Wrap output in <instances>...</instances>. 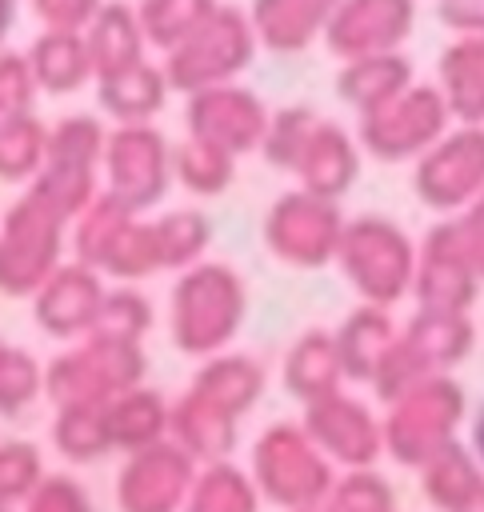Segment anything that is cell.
<instances>
[{
	"label": "cell",
	"mask_w": 484,
	"mask_h": 512,
	"mask_svg": "<svg viewBox=\"0 0 484 512\" xmlns=\"http://www.w3.org/2000/svg\"><path fill=\"white\" fill-rule=\"evenodd\" d=\"M412 284L420 288V300H424L428 308H436V312H448V308L464 304V300L476 292V268H472V260H468V252H464L456 216L432 224V232H428L424 244L416 248Z\"/></svg>",
	"instance_id": "obj_12"
},
{
	"label": "cell",
	"mask_w": 484,
	"mask_h": 512,
	"mask_svg": "<svg viewBox=\"0 0 484 512\" xmlns=\"http://www.w3.org/2000/svg\"><path fill=\"white\" fill-rule=\"evenodd\" d=\"M336 0H252V32L256 44L272 52H300L316 36H324V24L332 16Z\"/></svg>",
	"instance_id": "obj_16"
},
{
	"label": "cell",
	"mask_w": 484,
	"mask_h": 512,
	"mask_svg": "<svg viewBox=\"0 0 484 512\" xmlns=\"http://www.w3.org/2000/svg\"><path fill=\"white\" fill-rule=\"evenodd\" d=\"M104 136H108L104 124L84 112L64 116L56 128H48V148H44V164L32 180V192L44 196L68 224L100 192L96 172H100V156H104Z\"/></svg>",
	"instance_id": "obj_3"
},
{
	"label": "cell",
	"mask_w": 484,
	"mask_h": 512,
	"mask_svg": "<svg viewBox=\"0 0 484 512\" xmlns=\"http://www.w3.org/2000/svg\"><path fill=\"white\" fill-rule=\"evenodd\" d=\"M212 4L216 0H140L136 20L144 32V44L156 52H172Z\"/></svg>",
	"instance_id": "obj_24"
},
{
	"label": "cell",
	"mask_w": 484,
	"mask_h": 512,
	"mask_svg": "<svg viewBox=\"0 0 484 512\" xmlns=\"http://www.w3.org/2000/svg\"><path fill=\"white\" fill-rule=\"evenodd\" d=\"M412 84V68L400 52H384V56H360V60H344L336 72V96L344 104H352L356 112H372L384 100H392L396 92H404Z\"/></svg>",
	"instance_id": "obj_19"
},
{
	"label": "cell",
	"mask_w": 484,
	"mask_h": 512,
	"mask_svg": "<svg viewBox=\"0 0 484 512\" xmlns=\"http://www.w3.org/2000/svg\"><path fill=\"white\" fill-rule=\"evenodd\" d=\"M100 172H104L100 192H108L128 212L144 216L164 200L172 184V148L152 124H116L104 136Z\"/></svg>",
	"instance_id": "obj_5"
},
{
	"label": "cell",
	"mask_w": 484,
	"mask_h": 512,
	"mask_svg": "<svg viewBox=\"0 0 484 512\" xmlns=\"http://www.w3.org/2000/svg\"><path fill=\"white\" fill-rule=\"evenodd\" d=\"M80 36H84V48L92 60V80L148 60V44H144L136 8L124 0H104Z\"/></svg>",
	"instance_id": "obj_15"
},
{
	"label": "cell",
	"mask_w": 484,
	"mask_h": 512,
	"mask_svg": "<svg viewBox=\"0 0 484 512\" xmlns=\"http://www.w3.org/2000/svg\"><path fill=\"white\" fill-rule=\"evenodd\" d=\"M172 304H176V324L184 340L196 336L200 328H212L224 336L244 308V284L228 264L200 260L184 268V276L176 280Z\"/></svg>",
	"instance_id": "obj_11"
},
{
	"label": "cell",
	"mask_w": 484,
	"mask_h": 512,
	"mask_svg": "<svg viewBox=\"0 0 484 512\" xmlns=\"http://www.w3.org/2000/svg\"><path fill=\"white\" fill-rule=\"evenodd\" d=\"M412 188L432 212H468L484 192V124H452L416 156Z\"/></svg>",
	"instance_id": "obj_7"
},
{
	"label": "cell",
	"mask_w": 484,
	"mask_h": 512,
	"mask_svg": "<svg viewBox=\"0 0 484 512\" xmlns=\"http://www.w3.org/2000/svg\"><path fill=\"white\" fill-rule=\"evenodd\" d=\"M316 120L320 116L308 104H284V108L268 112V128H264V140H260L256 152H264V160L272 168H288L292 172L300 152H304V144H308V136H312V128H316Z\"/></svg>",
	"instance_id": "obj_25"
},
{
	"label": "cell",
	"mask_w": 484,
	"mask_h": 512,
	"mask_svg": "<svg viewBox=\"0 0 484 512\" xmlns=\"http://www.w3.org/2000/svg\"><path fill=\"white\" fill-rule=\"evenodd\" d=\"M104 0H32V12L52 32H84Z\"/></svg>",
	"instance_id": "obj_28"
},
{
	"label": "cell",
	"mask_w": 484,
	"mask_h": 512,
	"mask_svg": "<svg viewBox=\"0 0 484 512\" xmlns=\"http://www.w3.org/2000/svg\"><path fill=\"white\" fill-rule=\"evenodd\" d=\"M416 24V0H336L324 44L340 60L360 56H384L400 52V44L412 36Z\"/></svg>",
	"instance_id": "obj_10"
},
{
	"label": "cell",
	"mask_w": 484,
	"mask_h": 512,
	"mask_svg": "<svg viewBox=\"0 0 484 512\" xmlns=\"http://www.w3.org/2000/svg\"><path fill=\"white\" fill-rule=\"evenodd\" d=\"M32 100H36V84L28 76V64L20 52H0V116L12 120V116H24L32 112Z\"/></svg>",
	"instance_id": "obj_27"
},
{
	"label": "cell",
	"mask_w": 484,
	"mask_h": 512,
	"mask_svg": "<svg viewBox=\"0 0 484 512\" xmlns=\"http://www.w3.org/2000/svg\"><path fill=\"white\" fill-rule=\"evenodd\" d=\"M340 232H344L340 200H324L304 188L276 196L264 216V244L276 252V260L296 268H320L336 260Z\"/></svg>",
	"instance_id": "obj_8"
},
{
	"label": "cell",
	"mask_w": 484,
	"mask_h": 512,
	"mask_svg": "<svg viewBox=\"0 0 484 512\" xmlns=\"http://www.w3.org/2000/svg\"><path fill=\"white\" fill-rule=\"evenodd\" d=\"M0 124H4V116H0Z\"/></svg>",
	"instance_id": "obj_31"
},
{
	"label": "cell",
	"mask_w": 484,
	"mask_h": 512,
	"mask_svg": "<svg viewBox=\"0 0 484 512\" xmlns=\"http://www.w3.org/2000/svg\"><path fill=\"white\" fill-rule=\"evenodd\" d=\"M184 124L192 140H204L228 152L232 160H240L244 152L260 148L264 128H268V104L252 88H240L232 80V84L192 92L184 108Z\"/></svg>",
	"instance_id": "obj_9"
},
{
	"label": "cell",
	"mask_w": 484,
	"mask_h": 512,
	"mask_svg": "<svg viewBox=\"0 0 484 512\" xmlns=\"http://www.w3.org/2000/svg\"><path fill=\"white\" fill-rule=\"evenodd\" d=\"M16 24V0H0V52H4V40Z\"/></svg>",
	"instance_id": "obj_30"
},
{
	"label": "cell",
	"mask_w": 484,
	"mask_h": 512,
	"mask_svg": "<svg viewBox=\"0 0 484 512\" xmlns=\"http://www.w3.org/2000/svg\"><path fill=\"white\" fill-rule=\"evenodd\" d=\"M92 84H96L100 108L116 124H152V116L168 104V92H172L164 68L152 60H140V64L120 68L112 76H100Z\"/></svg>",
	"instance_id": "obj_17"
},
{
	"label": "cell",
	"mask_w": 484,
	"mask_h": 512,
	"mask_svg": "<svg viewBox=\"0 0 484 512\" xmlns=\"http://www.w3.org/2000/svg\"><path fill=\"white\" fill-rule=\"evenodd\" d=\"M236 176V160L204 140H184L172 148V180H180L196 196H220Z\"/></svg>",
	"instance_id": "obj_23"
},
{
	"label": "cell",
	"mask_w": 484,
	"mask_h": 512,
	"mask_svg": "<svg viewBox=\"0 0 484 512\" xmlns=\"http://www.w3.org/2000/svg\"><path fill=\"white\" fill-rule=\"evenodd\" d=\"M436 92L452 124H484V36H452L436 60Z\"/></svg>",
	"instance_id": "obj_14"
},
{
	"label": "cell",
	"mask_w": 484,
	"mask_h": 512,
	"mask_svg": "<svg viewBox=\"0 0 484 512\" xmlns=\"http://www.w3.org/2000/svg\"><path fill=\"white\" fill-rule=\"evenodd\" d=\"M44 148H48V128L40 124L36 112L4 120L0 124V180L8 184L36 180L44 164Z\"/></svg>",
	"instance_id": "obj_22"
},
{
	"label": "cell",
	"mask_w": 484,
	"mask_h": 512,
	"mask_svg": "<svg viewBox=\"0 0 484 512\" xmlns=\"http://www.w3.org/2000/svg\"><path fill=\"white\" fill-rule=\"evenodd\" d=\"M68 220L32 188L0 216V288L32 292L56 272Z\"/></svg>",
	"instance_id": "obj_6"
},
{
	"label": "cell",
	"mask_w": 484,
	"mask_h": 512,
	"mask_svg": "<svg viewBox=\"0 0 484 512\" xmlns=\"http://www.w3.org/2000/svg\"><path fill=\"white\" fill-rule=\"evenodd\" d=\"M336 260L352 284L372 300H396L416 272V244L412 236L388 216H352L344 220Z\"/></svg>",
	"instance_id": "obj_4"
},
{
	"label": "cell",
	"mask_w": 484,
	"mask_h": 512,
	"mask_svg": "<svg viewBox=\"0 0 484 512\" xmlns=\"http://www.w3.org/2000/svg\"><path fill=\"white\" fill-rule=\"evenodd\" d=\"M156 228V244H160V264L164 268H192L200 264L208 240H212V224L200 208H172L164 216L152 220Z\"/></svg>",
	"instance_id": "obj_21"
},
{
	"label": "cell",
	"mask_w": 484,
	"mask_h": 512,
	"mask_svg": "<svg viewBox=\"0 0 484 512\" xmlns=\"http://www.w3.org/2000/svg\"><path fill=\"white\" fill-rule=\"evenodd\" d=\"M436 16L452 36H484V0H436Z\"/></svg>",
	"instance_id": "obj_29"
},
{
	"label": "cell",
	"mask_w": 484,
	"mask_h": 512,
	"mask_svg": "<svg viewBox=\"0 0 484 512\" xmlns=\"http://www.w3.org/2000/svg\"><path fill=\"white\" fill-rule=\"evenodd\" d=\"M448 128H452V116H448L436 84L412 80L404 92H396L380 108L360 112L356 144H360V152H368L384 164H400V160L424 156Z\"/></svg>",
	"instance_id": "obj_2"
},
{
	"label": "cell",
	"mask_w": 484,
	"mask_h": 512,
	"mask_svg": "<svg viewBox=\"0 0 484 512\" xmlns=\"http://www.w3.org/2000/svg\"><path fill=\"white\" fill-rule=\"evenodd\" d=\"M40 316L48 328L68 332L96 316L100 308V276L88 264H56V272L40 284Z\"/></svg>",
	"instance_id": "obj_20"
},
{
	"label": "cell",
	"mask_w": 484,
	"mask_h": 512,
	"mask_svg": "<svg viewBox=\"0 0 484 512\" xmlns=\"http://www.w3.org/2000/svg\"><path fill=\"white\" fill-rule=\"evenodd\" d=\"M96 268L116 272V276H148V272L164 268V264H160V244H156L152 220L132 216V220L116 232V240L104 248V256H100Z\"/></svg>",
	"instance_id": "obj_26"
},
{
	"label": "cell",
	"mask_w": 484,
	"mask_h": 512,
	"mask_svg": "<svg viewBox=\"0 0 484 512\" xmlns=\"http://www.w3.org/2000/svg\"><path fill=\"white\" fill-rule=\"evenodd\" d=\"M24 64H28V76L36 84V92H52V96L80 92L92 80V60H88V48H84L80 32H52V28H44L28 44Z\"/></svg>",
	"instance_id": "obj_18"
},
{
	"label": "cell",
	"mask_w": 484,
	"mask_h": 512,
	"mask_svg": "<svg viewBox=\"0 0 484 512\" xmlns=\"http://www.w3.org/2000/svg\"><path fill=\"white\" fill-rule=\"evenodd\" d=\"M252 52H256V32L248 12L216 0L196 20V28L172 52H164L160 68L168 76V88H180L192 96L200 88L232 84L252 64Z\"/></svg>",
	"instance_id": "obj_1"
},
{
	"label": "cell",
	"mask_w": 484,
	"mask_h": 512,
	"mask_svg": "<svg viewBox=\"0 0 484 512\" xmlns=\"http://www.w3.org/2000/svg\"><path fill=\"white\" fill-rule=\"evenodd\" d=\"M292 172H296L304 192L324 196V200H340L360 176V144L348 136L344 124L316 120V128H312V136H308Z\"/></svg>",
	"instance_id": "obj_13"
}]
</instances>
